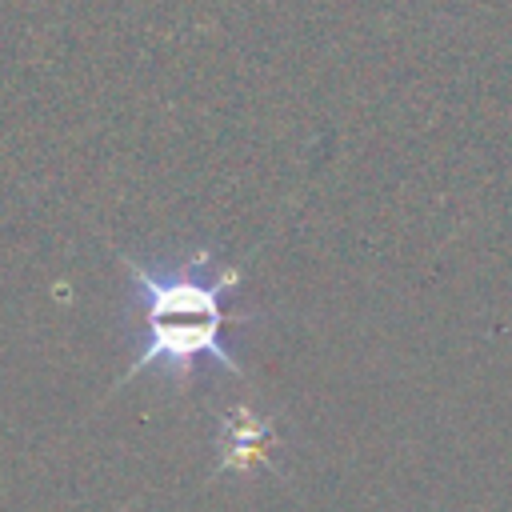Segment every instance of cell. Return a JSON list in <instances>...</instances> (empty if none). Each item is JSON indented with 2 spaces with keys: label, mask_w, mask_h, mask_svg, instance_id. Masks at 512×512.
<instances>
[{
  "label": "cell",
  "mask_w": 512,
  "mask_h": 512,
  "mask_svg": "<svg viewBox=\"0 0 512 512\" xmlns=\"http://www.w3.org/2000/svg\"><path fill=\"white\" fill-rule=\"evenodd\" d=\"M120 268L132 276V300L144 320H248L228 316L224 300L244 284L240 264H220L212 248H196L176 264H140L120 252Z\"/></svg>",
  "instance_id": "6da1fadb"
},
{
  "label": "cell",
  "mask_w": 512,
  "mask_h": 512,
  "mask_svg": "<svg viewBox=\"0 0 512 512\" xmlns=\"http://www.w3.org/2000/svg\"><path fill=\"white\" fill-rule=\"evenodd\" d=\"M200 360H216L220 368L240 376V364H236L232 348L224 344V320H144L140 348H136L132 364L124 368L120 384L136 380L148 368H160L168 376V384L176 392H184Z\"/></svg>",
  "instance_id": "7a4b0ae2"
},
{
  "label": "cell",
  "mask_w": 512,
  "mask_h": 512,
  "mask_svg": "<svg viewBox=\"0 0 512 512\" xmlns=\"http://www.w3.org/2000/svg\"><path fill=\"white\" fill-rule=\"evenodd\" d=\"M276 444V428L268 416L236 404L220 416V460H216V472H232V476H248L256 468L268 464V452Z\"/></svg>",
  "instance_id": "3957f363"
}]
</instances>
